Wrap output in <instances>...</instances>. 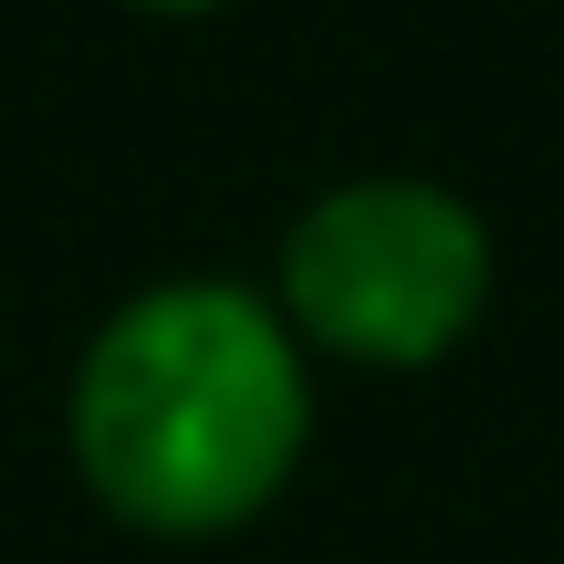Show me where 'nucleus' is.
Listing matches in <instances>:
<instances>
[{
    "label": "nucleus",
    "mask_w": 564,
    "mask_h": 564,
    "mask_svg": "<svg viewBox=\"0 0 564 564\" xmlns=\"http://www.w3.org/2000/svg\"><path fill=\"white\" fill-rule=\"evenodd\" d=\"M63 449L105 523L147 544H220L262 523L314 449V356L251 282H147L84 335Z\"/></svg>",
    "instance_id": "obj_1"
},
{
    "label": "nucleus",
    "mask_w": 564,
    "mask_h": 564,
    "mask_svg": "<svg viewBox=\"0 0 564 564\" xmlns=\"http://www.w3.org/2000/svg\"><path fill=\"white\" fill-rule=\"evenodd\" d=\"M272 314L293 324L303 356L419 377V366L460 356L491 314V220L419 167L335 178L282 230Z\"/></svg>",
    "instance_id": "obj_2"
},
{
    "label": "nucleus",
    "mask_w": 564,
    "mask_h": 564,
    "mask_svg": "<svg viewBox=\"0 0 564 564\" xmlns=\"http://www.w3.org/2000/svg\"><path fill=\"white\" fill-rule=\"evenodd\" d=\"M137 11H167V21H188V11H220V0H137Z\"/></svg>",
    "instance_id": "obj_3"
}]
</instances>
